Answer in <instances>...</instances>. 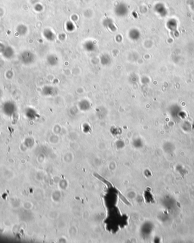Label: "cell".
Wrapping results in <instances>:
<instances>
[{
    "label": "cell",
    "mask_w": 194,
    "mask_h": 243,
    "mask_svg": "<svg viewBox=\"0 0 194 243\" xmlns=\"http://www.w3.org/2000/svg\"><path fill=\"white\" fill-rule=\"evenodd\" d=\"M22 59L24 61V63L30 64L34 60V56L30 52H25L22 55Z\"/></svg>",
    "instance_id": "cell-3"
},
{
    "label": "cell",
    "mask_w": 194,
    "mask_h": 243,
    "mask_svg": "<svg viewBox=\"0 0 194 243\" xmlns=\"http://www.w3.org/2000/svg\"><path fill=\"white\" fill-rule=\"evenodd\" d=\"M44 36L48 40L53 41L55 39L54 33L50 30H46L44 32Z\"/></svg>",
    "instance_id": "cell-11"
},
{
    "label": "cell",
    "mask_w": 194,
    "mask_h": 243,
    "mask_svg": "<svg viewBox=\"0 0 194 243\" xmlns=\"http://www.w3.org/2000/svg\"><path fill=\"white\" fill-rule=\"evenodd\" d=\"M103 24L105 27L109 29L110 31L113 32H114L116 30V27L113 22V21L110 18H107L104 19L103 21Z\"/></svg>",
    "instance_id": "cell-4"
},
{
    "label": "cell",
    "mask_w": 194,
    "mask_h": 243,
    "mask_svg": "<svg viewBox=\"0 0 194 243\" xmlns=\"http://www.w3.org/2000/svg\"><path fill=\"white\" fill-rule=\"evenodd\" d=\"M47 62L52 66H56L58 63V58L55 55H49L47 58Z\"/></svg>",
    "instance_id": "cell-8"
},
{
    "label": "cell",
    "mask_w": 194,
    "mask_h": 243,
    "mask_svg": "<svg viewBox=\"0 0 194 243\" xmlns=\"http://www.w3.org/2000/svg\"><path fill=\"white\" fill-rule=\"evenodd\" d=\"M115 12L119 17H124L128 13V6L124 3H120L116 6Z\"/></svg>",
    "instance_id": "cell-1"
},
{
    "label": "cell",
    "mask_w": 194,
    "mask_h": 243,
    "mask_svg": "<svg viewBox=\"0 0 194 243\" xmlns=\"http://www.w3.org/2000/svg\"><path fill=\"white\" fill-rule=\"evenodd\" d=\"M75 28V26L74 25V24L72 23V22H68L67 24H66V29L67 30V31H68L69 32H72L73 31Z\"/></svg>",
    "instance_id": "cell-12"
},
{
    "label": "cell",
    "mask_w": 194,
    "mask_h": 243,
    "mask_svg": "<svg viewBox=\"0 0 194 243\" xmlns=\"http://www.w3.org/2000/svg\"><path fill=\"white\" fill-rule=\"evenodd\" d=\"M79 107L81 111H86L91 108V104L88 100L83 99L79 103Z\"/></svg>",
    "instance_id": "cell-6"
},
{
    "label": "cell",
    "mask_w": 194,
    "mask_h": 243,
    "mask_svg": "<svg viewBox=\"0 0 194 243\" xmlns=\"http://www.w3.org/2000/svg\"><path fill=\"white\" fill-rule=\"evenodd\" d=\"M128 36L132 40L136 41L140 37V33L136 28H132L129 31Z\"/></svg>",
    "instance_id": "cell-5"
},
{
    "label": "cell",
    "mask_w": 194,
    "mask_h": 243,
    "mask_svg": "<svg viewBox=\"0 0 194 243\" xmlns=\"http://www.w3.org/2000/svg\"><path fill=\"white\" fill-rule=\"evenodd\" d=\"M84 49L88 52H93L95 50L96 46L95 44L92 41H88L85 43L83 44Z\"/></svg>",
    "instance_id": "cell-9"
},
{
    "label": "cell",
    "mask_w": 194,
    "mask_h": 243,
    "mask_svg": "<svg viewBox=\"0 0 194 243\" xmlns=\"http://www.w3.org/2000/svg\"><path fill=\"white\" fill-rule=\"evenodd\" d=\"M111 62V57L107 55L104 54L101 57V63L103 66L109 65Z\"/></svg>",
    "instance_id": "cell-10"
},
{
    "label": "cell",
    "mask_w": 194,
    "mask_h": 243,
    "mask_svg": "<svg viewBox=\"0 0 194 243\" xmlns=\"http://www.w3.org/2000/svg\"><path fill=\"white\" fill-rule=\"evenodd\" d=\"M154 10L161 17H165L168 14V10L165 6L162 3H157L154 6Z\"/></svg>",
    "instance_id": "cell-2"
},
{
    "label": "cell",
    "mask_w": 194,
    "mask_h": 243,
    "mask_svg": "<svg viewBox=\"0 0 194 243\" xmlns=\"http://www.w3.org/2000/svg\"><path fill=\"white\" fill-rule=\"evenodd\" d=\"M43 93L46 96H53L56 94V90L51 86H46L43 90Z\"/></svg>",
    "instance_id": "cell-7"
}]
</instances>
